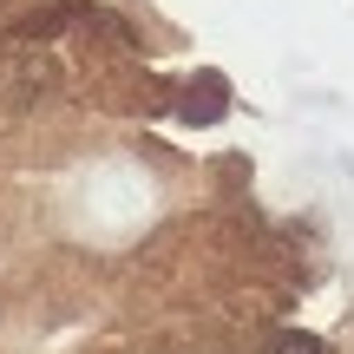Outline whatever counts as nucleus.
I'll return each mask as SVG.
<instances>
[{"mask_svg": "<svg viewBox=\"0 0 354 354\" xmlns=\"http://www.w3.org/2000/svg\"><path fill=\"white\" fill-rule=\"evenodd\" d=\"M269 354H322L315 342H308V335H282V342L276 348H269Z\"/></svg>", "mask_w": 354, "mask_h": 354, "instance_id": "nucleus-1", "label": "nucleus"}]
</instances>
